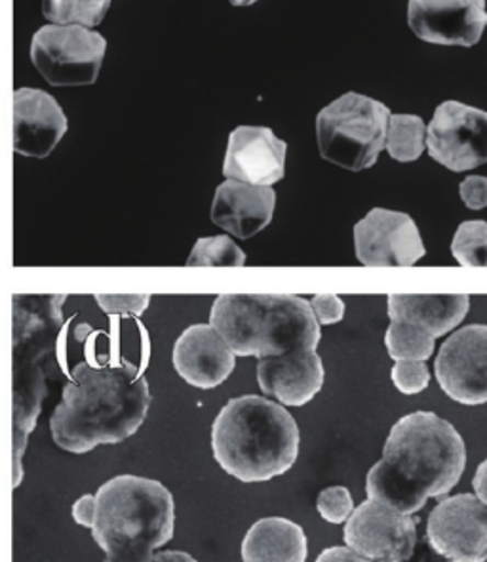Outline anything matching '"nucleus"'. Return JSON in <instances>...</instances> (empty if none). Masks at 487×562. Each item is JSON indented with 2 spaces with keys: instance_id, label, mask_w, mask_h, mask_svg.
<instances>
[{
  "instance_id": "nucleus-19",
  "label": "nucleus",
  "mask_w": 487,
  "mask_h": 562,
  "mask_svg": "<svg viewBox=\"0 0 487 562\" xmlns=\"http://www.w3.org/2000/svg\"><path fill=\"white\" fill-rule=\"evenodd\" d=\"M471 310V297L466 294H442V296H411L393 294L388 296L387 311L390 321L411 323L430 336L440 338L457 328Z\"/></svg>"
},
{
  "instance_id": "nucleus-30",
  "label": "nucleus",
  "mask_w": 487,
  "mask_h": 562,
  "mask_svg": "<svg viewBox=\"0 0 487 562\" xmlns=\"http://www.w3.org/2000/svg\"><path fill=\"white\" fill-rule=\"evenodd\" d=\"M458 193H461V199L468 209H487V178H484V176H468L458 186Z\"/></svg>"
},
{
  "instance_id": "nucleus-5",
  "label": "nucleus",
  "mask_w": 487,
  "mask_h": 562,
  "mask_svg": "<svg viewBox=\"0 0 487 562\" xmlns=\"http://www.w3.org/2000/svg\"><path fill=\"white\" fill-rule=\"evenodd\" d=\"M209 326L237 357L259 361L316 349L322 338L310 302L295 294H222Z\"/></svg>"
},
{
  "instance_id": "nucleus-1",
  "label": "nucleus",
  "mask_w": 487,
  "mask_h": 562,
  "mask_svg": "<svg viewBox=\"0 0 487 562\" xmlns=\"http://www.w3.org/2000/svg\"><path fill=\"white\" fill-rule=\"evenodd\" d=\"M465 468L461 432L434 412H414L388 432L383 458L365 476V492L370 499L414 515L429 497L450 494Z\"/></svg>"
},
{
  "instance_id": "nucleus-6",
  "label": "nucleus",
  "mask_w": 487,
  "mask_h": 562,
  "mask_svg": "<svg viewBox=\"0 0 487 562\" xmlns=\"http://www.w3.org/2000/svg\"><path fill=\"white\" fill-rule=\"evenodd\" d=\"M390 109L367 95L349 92L316 116V139L324 160L344 170L372 168L387 142Z\"/></svg>"
},
{
  "instance_id": "nucleus-17",
  "label": "nucleus",
  "mask_w": 487,
  "mask_h": 562,
  "mask_svg": "<svg viewBox=\"0 0 487 562\" xmlns=\"http://www.w3.org/2000/svg\"><path fill=\"white\" fill-rule=\"evenodd\" d=\"M322 359L316 349L261 359L258 383L269 397L279 398L284 406H305L320 393L324 385Z\"/></svg>"
},
{
  "instance_id": "nucleus-34",
  "label": "nucleus",
  "mask_w": 487,
  "mask_h": 562,
  "mask_svg": "<svg viewBox=\"0 0 487 562\" xmlns=\"http://www.w3.org/2000/svg\"><path fill=\"white\" fill-rule=\"evenodd\" d=\"M145 562H199L185 551H160Z\"/></svg>"
},
{
  "instance_id": "nucleus-26",
  "label": "nucleus",
  "mask_w": 487,
  "mask_h": 562,
  "mask_svg": "<svg viewBox=\"0 0 487 562\" xmlns=\"http://www.w3.org/2000/svg\"><path fill=\"white\" fill-rule=\"evenodd\" d=\"M316 509L320 513V517L331 525H343L354 512L351 492L344 486H330L318 494Z\"/></svg>"
},
{
  "instance_id": "nucleus-10",
  "label": "nucleus",
  "mask_w": 487,
  "mask_h": 562,
  "mask_svg": "<svg viewBox=\"0 0 487 562\" xmlns=\"http://www.w3.org/2000/svg\"><path fill=\"white\" fill-rule=\"evenodd\" d=\"M427 538L448 562H487V507L473 494L442 499L429 515Z\"/></svg>"
},
{
  "instance_id": "nucleus-35",
  "label": "nucleus",
  "mask_w": 487,
  "mask_h": 562,
  "mask_svg": "<svg viewBox=\"0 0 487 562\" xmlns=\"http://www.w3.org/2000/svg\"><path fill=\"white\" fill-rule=\"evenodd\" d=\"M233 7H251V4H256L258 0H229Z\"/></svg>"
},
{
  "instance_id": "nucleus-25",
  "label": "nucleus",
  "mask_w": 487,
  "mask_h": 562,
  "mask_svg": "<svg viewBox=\"0 0 487 562\" xmlns=\"http://www.w3.org/2000/svg\"><path fill=\"white\" fill-rule=\"evenodd\" d=\"M246 256L233 238L208 237L196 240L186 260L189 267H242Z\"/></svg>"
},
{
  "instance_id": "nucleus-28",
  "label": "nucleus",
  "mask_w": 487,
  "mask_h": 562,
  "mask_svg": "<svg viewBox=\"0 0 487 562\" xmlns=\"http://www.w3.org/2000/svg\"><path fill=\"white\" fill-rule=\"evenodd\" d=\"M95 302L107 315L141 317L151 303V296L149 294H98Z\"/></svg>"
},
{
  "instance_id": "nucleus-20",
  "label": "nucleus",
  "mask_w": 487,
  "mask_h": 562,
  "mask_svg": "<svg viewBox=\"0 0 487 562\" xmlns=\"http://www.w3.org/2000/svg\"><path fill=\"white\" fill-rule=\"evenodd\" d=\"M307 555V533L284 517L259 519L244 536V562H305Z\"/></svg>"
},
{
  "instance_id": "nucleus-15",
  "label": "nucleus",
  "mask_w": 487,
  "mask_h": 562,
  "mask_svg": "<svg viewBox=\"0 0 487 562\" xmlns=\"http://www.w3.org/2000/svg\"><path fill=\"white\" fill-rule=\"evenodd\" d=\"M69 123L54 95L38 88H20L14 94V151L46 159L67 134Z\"/></svg>"
},
{
  "instance_id": "nucleus-8",
  "label": "nucleus",
  "mask_w": 487,
  "mask_h": 562,
  "mask_svg": "<svg viewBox=\"0 0 487 562\" xmlns=\"http://www.w3.org/2000/svg\"><path fill=\"white\" fill-rule=\"evenodd\" d=\"M347 548L373 562H408L417 546V520L375 499H365L347 519Z\"/></svg>"
},
{
  "instance_id": "nucleus-24",
  "label": "nucleus",
  "mask_w": 487,
  "mask_h": 562,
  "mask_svg": "<svg viewBox=\"0 0 487 562\" xmlns=\"http://www.w3.org/2000/svg\"><path fill=\"white\" fill-rule=\"evenodd\" d=\"M452 254L458 266L487 267V222L471 220L458 225Z\"/></svg>"
},
{
  "instance_id": "nucleus-29",
  "label": "nucleus",
  "mask_w": 487,
  "mask_h": 562,
  "mask_svg": "<svg viewBox=\"0 0 487 562\" xmlns=\"http://www.w3.org/2000/svg\"><path fill=\"white\" fill-rule=\"evenodd\" d=\"M318 325H336L344 317V303L337 294H316L310 302Z\"/></svg>"
},
{
  "instance_id": "nucleus-18",
  "label": "nucleus",
  "mask_w": 487,
  "mask_h": 562,
  "mask_svg": "<svg viewBox=\"0 0 487 562\" xmlns=\"http://www.w3.org/2000/svg\"><path fill=\"white\" fill-rule=\"evenodd\" d=\"M274 206L276 193L273 188L227 180L215 189L212 222L233 237L246 240L273 222Z\"/></svg>"
},
{
  "instance_id": "nucleus-27",
  "label": "nucleus",
  "mask_w": 487,
  "mask_h": 562,
  "mask_svg": "<svg viewBox=\"0 0 487 562\" xmlns=\"http://www.w3.org/2000/svg\"><path fill=\"white\" fill-rule=\"evenodd\" d=\"M390 378L400 393L417 395L429 387V367L423 361H398L390 370Z\"/></svg>"
},
{
  "instance_id": "nucleus-23",
  "label": "nucleus",
  "mask_w": 487,
  "mask_h": 562,
  "mask_svg": "<svg viewBox=\"0 0 487 562\" xmlns=\"http://www.w3.org/2000/svg\"><path fill=\"white\" fill-rule=\"evenodd\" d=\"M111 8V0H43V15L54 25L98 27Z\"/></svg>"
},
{
  "instance_id": "nucleus-33",
  "label": "nucleus",
  "mask_w": 487,
  "mask_h": 562,
  "mask_svg": "<svg viewBox=\"0 0 487 562\" xmlns=\"http://www.w3.org/2000/svg\"><path fill=\"white\" fill-rule=\"evenodd\" d=\"M473 488L474 492H476V497L487 507V460L486 462H482L478 469H476L473 479Z\"/></svg>"
},
{
  "instance_id": "nucleus-11",
  "label": "nucleus",
  "mask_w": 487,
  "mask_h": 562,
  "mask_svg": "<svg viewBox=\"0 0 487 562\" xmlns=\"http://www.w3.org/2000/svg\"><path fill=\"white\" fill-rule=\"evenodd\" d=\"M434 374L448 397L465 406L487 403V326L471 325L445 339Z\"/></svg>"
},
{
  "instance_id": "nucleus-16",
  "label": "nucleus",
  "mask_w": 487,
  "mask_h": 562,
  "mask_svg": "<svg viewBox=\"0 0 487 562\" xmlns=\"http://www.w3.org/2000/svg\"><path fill=\"white\" fill-rule=\"evenodd\" d=\"M175 372L196 390H215L229 380L237 355L209 325H193L175 339L172 353Z\"/></svg>"
},
{
  "instance_id": "nucleus-32",
  "label": "nucleus",
  "mask_w": 487,
  "mask_h": 562,
  "mask_svg": "<svg viewBox=\"0 0 487 562\" xmlns=\"http://www.w3.org/2000/svg\"><path fill=\"white\" fill-rule=\"evenodd\" d=\"M315 562H373L367 561L364 557L356 555L354 551L349 548H341V546H333V548L324 549L322 553L318 555Z\"/></svg>"
},
{
  "instance_id": "nucleus-3",
  "label": "nucleus",
  "mask_w": 487,
  "mask_h": 562,
  "mask_svg": "<svg viewBox=\"0 0 487 562\" xmlns=\"http://www.w3.org/2000/svg\"><path fill=\"white\" fill-rule=\"evenodd\" d=\"M294 416L269 398H230L212 426V452L219 468L240 483H267L294 468L299 456Z\"/></svg>"
},
{
  "instance_id": "nucleus-7",
  "label": "nucleus",
  "mask_w": 487,
  "mask_h": 562,
  "mask_svg": "<svg viewBox=\"0 0 487 562\" xmlns=\"http://www.w3.org/2000/svg\"><path fill=\"white\" fill-rule=\"evenodd\" d=\"M105 54V36L80 25H44L31 41V61L52 87H90Z\"/></svg>"
},
{
  "instance_id": "nucleus-2",
  "label": "nucleus",
  "mask_w": 487,
  "mask_h": 562,
  "mask_svg": "<svg viewBox=\"0 0 487 562\" xmlns=\"http://www.w3.org/2000/svg\"><path fill=\"white\" fill-rule=\"evenodd\" d=\"M151 403L149 382L134 364L80 362L52 414V439L71 454L118 445L144 426Z\"/></svg>"
},
{
  "instance_id": "nucleus-22",
  "label": "nucleus",
  "mask_w": 487,
  "mask_h": 562,
  "mask_svg": "<svg viewBox=\"0 0 487 562\" xmlns=\"http://www.w3.org/2000/svg\"><path fill=\"white\" fill-rule=\"evenodd\" d=\"M434 336L429 331L411 325L390 321L387 334H385V346H387L390 359L398 361H429L434 355Z\"/></svg>"
},
{
  "instance_id": "nucleus-9",
  "label": "nucleus",
  "mask_w": 487,
  "mask_h": 562,
  "mask_svg": "<svg viewBox=\"0 0 487 562\" xmlns=\"http://www.w3.org/2000/svg\"><path fill=\"white\" fill-rule=\"evenodd\" d=\"M427 149L452 172L474 170L487 162V111L461 101L438 105L427 126Z\"/></svg>"
},
{
  "instance_id": "nucleus-13",
  "label": "nucleus",
  "mask_w": 487,
  "mask_h": 562,
  "mask_svg": "<svg viewBox=\"0 0 487 562\" xmlns=\"http://www.w3.org/2000/svg\"><path fill=\"white\" fill-rule=\"evenodd\" d=\"M408 23L424 43L473 48L487 27L486 0H409Z\"/></svg>"
},
{
  "instance_id": "nucleus-4",
  "label": "nucleus",
  "mask_w": 487,
  "mask_h": 562,
  "mask_svg": "<svg viewBox=\"0 0 487 562\" xmlns=\"http://www.w3.org/2000/svg\"><path fill=\"white\" fill-rule=\"evenodd\" d=\"M175 502L155 479L113 476L95 492L93 540L105 562H145L173 538Z\"/></svg>"
},
{
  "instance_id": "nucleus-31",
  "label": "nucleus",
  "mask_w": 487,
  "mask_h": 562,
  "mask_svg": "<svg viewBox=\"0 0 487 562\" xmlns=\"http://www.w3.org/2000/svg\"><path fill=\"white\" fill-rule=\"evenodd\" d=\"M72 519L79 522L80 527L92 528L95 520V496L84 494L72 505Z\"/></svg>"
},
{
  "instance_id": "nucleus-21",
  "label": "nucleus",
  "mask_w": 487,
  "mask_h": 562,
  "mask_svg": "<svg viewBox=\"0 0 487 562\" xmlns=\"http://www.w3.org/2000/svg\"><path fill=\"white\" fill-rule=\"evenodd\" d=\"M427 147V126L416 115H390L385 149L398 162H414Z\"/></svg>"
},
{
  "instance_id": "nucleus-14",
  "label": "nucleus",
  "mask_w": 487,
  "mask_h": 562,
  "mask_svg": "<svg viewBox=\"0 0 487 562\" xmlns=\"http://www.w3.org/2000/svg\"><path fill=\"white\" fill-rule=\"evenodd\" d=\"M286 142L267 126H238L230 132L223 162L227 180L271 188L286 173Z\"/></svg>"
},
{
  "instance_id": "nucleus-12",
  "label": "nucleus",
  "mask_w": 487,
  "mask_h": 562,
  "mask_svg": "<svg viewBox=\"0 0 487 562\" xmlns=\"http://www.w3.org/2000/svg\"><path fill=\"white\" fill-rule=\"evenodd\" d=\"M354 250L365 267H411L427 254L414 217L385 209H373L356 224Z\"/></svg>"
}]
</instances>
